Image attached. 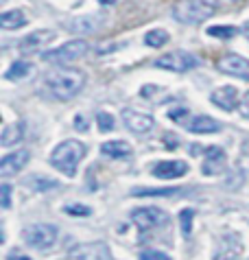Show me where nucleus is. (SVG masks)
I'll use <instances>...</instances> for the list:
<instances>
[{
  "label": "nucleus",
  "instance_id": "1",
  "mask_svg": "<svg viewBox=\"0 0 249 260\" xmlns=\"http://www.w3.org/2000/svg\"><path fill=\"white\" fill-rule=\"evenodd\" d=\"M83 85H85L83 72L75 68H59L46 75V90L59 101H68L77 96Z\"/></svg>",
  "mask_w": 249,
  "mask_h": 260
},
{
  "label": "nucleus",
  "instance_id": "2",
  "mask_svg": "<svg viewBox=\"0 0 249 260\" xmlns=\"http://www.w3.org/2000/svg\"><path fill=\"white\" fill-rule=\"evenodd\" d=\"M85 155V144L79 140H66L61 144H57L55 151L50 153V164L55 166L59 173H64L66 177H75L79 162Z\"/></svg>",
  "mask_w": 249,
  "mask_h": 260
},
{
  "label": "nucleus",
  "instance_id": "3",
  "mask_svg": "<svg viewBox=\"0 0 249 260\" xmlns=\"http://www.w3.org/2000/svg\"><path fill=\"white\" fill-rule=\"evenodd\" d=\"M173 16L181 24H199L214 16V7L208 0H181L179 5H175Z\"/></svg>",
  "mask_w": 249,
  "mask_h": 260
},
{
  "label": "nucleus",
  "instance_id": "4",
  "mask_svg": "<svg viewBox=\"0 0 249 260\" xmlns=\"http://www.w3.org/2000/svg\"><path fill=\"white\" fill-rule=\"evenodd\" d=\"M90 50L85 40H70L61 44L59 48H53V50H46L42 57L44 61H53V63H70V61H77Z\"/></svg>",
  "mask_w": 249,
  "mask_h": 260
},
{
  "label": "nucleus",
  "instance_id": "5",
  "mask_svg": "<svg viewBox=\"0 0 249 260\" xmlns=\"http://www.w3.org/2000/svg\"><path fill=\"white\" fill-rule=\"evenodd\" d=\"M22 238H24V243L28 247L48 249V247H53L55 241H57V228L48 225V223H35V225L24 228Z\"/></svg>",
  "mask_w": 249,
  "mask_h": 260
},
{
  "label": "nucleus",
  "instance_id": "6",
  "mask_svg": "<svg viewBox=\"0 0 249 260\" xmlns=\"http://www.w3.org/2000/svg\"><path fill=\"white\" fill-rule=\"evenodd\" d=\"M155 68H162L168 72H188L199 66V59L193 55V53H186V50H175V53H168L162 55L153 61Z\"/></svg>",
  "mask_w": 249,
  "mask_h": 260
},
{
  "label": "nucleus",
  "instance_id": "7",
  "mask_svg": "<svg viewBox=\"0 0 249 260\" xmlns=\"http://www.w3.org/2000/svg\"><path fill=\"white\" fill-rule=\"evenodd\" d=\"M131 221L136 223V228L140 230V232H149V230L166 223V212L160 210V208H153V206H144V208H138V210L131 212Z\"/></svg>",
  "mask_w": 249,
  "mask_h": 260
},
{
  "label": "nucleus",
  "instance_id": "8",
  "mask_svg": "<svg viewBox=\"0 0 249 260\" xmlns=\"http://www.w3.org/2000/svg\"><path fill=\"white\" fill-rule=\"evenodd\" d=\"M216 68L221 70L223 75L238 77V79H245V81H249V59H245V57H240L236 53L223 55L221 59L216 61Z\"/></svg>",
  "mask_w": 249,
  "mask_h": 260
},
{
  "label": "nucleus",
  "instance_id": "9",
  "mask_svg": "<svg viewBox=\"0 0 249 260\" xmlns=\"http://www.w3.org/2000/svg\"><path fill=\"white\" fill-rule=\"evenodd\" d=\"M122 122L127 125L129 132H134L138 136H144L153 132V127H155V120L151 116H146V114H140L136 110H122Z\"/></svg>",
  "mask_w": 249,
  "mask_h": 260
},
{
  "label": "nucleus",
  "instance_id": "10",
  "mask_svg": "<svg viewBox=\"0 0 249 260\" xmlns=\"http://www.w3.org/2000/svg\"><path fill=\"white\" fill-rule=\"evenodd\" d=\"M72 260H112L105 243H90V245H79L70 251Z\"/></svg>",
  "mask_w": 249,
  "mask_h": 260
},
{
  "label": "nucleus",
  "instance_id": "11",
  "mask_svg": "<svg viewBox=\"0 0 249 260\" xmlns=\"http://www.w3.org/2000/svg\"><path fill=\"white\" fill-rule=\"evenodd\" d=\"M28 162V151L26 149H20V151H13V153L5 155L0 160V175L3 177H9V175H16L22 169L26 166Z\"/></svg>",
  "mask_w": 249,
  "mask_h": 260
},
{
  "label": "nucleus",
  "instance_id": "12",
  "mask_svg": "<svg viewBox=\"0 0 249 260\" xmlns=\"http://www.w3.org/2000/svg\"><path fill=\"white\" fill-rule=\"evenodd\" d=\"M186 171H188V164L181 160H164V162H158L151 169L153 175L160 179H177L181 175H186Z\"/></svg>",
  "mask_w": 249,
  "mask_h": 260
},
{
  "label": "nucleus",
  "instance_id": "13",
  "mask_svg": "<svg viewBox=\"0 0 249 260\" xmlns=\"http://www.w3.org/2000/svg\"><path fill=\"white\" fill-rule=\"evenodd\" d=\"M210 101L216 107H221L225 112H232L234 107L238 105V90L234 85H223V88H216L210 94Z\"/></svg>",
  "mask_w": 249,
  "mask_h": 260
},
{
  "label": "nucleus",
  "instance_id": "14",
  "mask_svg": "<svg viewBox=\"0 0 249 260\" xmlns=\"http://www.w3.org/2000/svg\"><path fill=\"white\" fill-rule=\"evenodd\" d=\"M225 166H228V155L221 147H210L208 149V155H206V162H203L201 171L203 175H219Z\"/></svg>",
  "mask_w": 249,
  "mask_h": 260
},
{
  "label": "nucleus",
  "instance_id": "15",
  "mask_svg": "<svg viewBox=\"0 0 249 260\" xmlns=\"http://www.w3.org/2000/svg\"><path fill=\"white\" fill-rule=\"evenodd\" d=\"M184 127L193 134H219L221 132V122L210 116H193L184 122Z\"/></svg>",
  "mask_w": 249,
  "mask_h": 260
},
{
  "label": "nucleus",
  "instance_id": "16",
  "mask_svg": "<svg viewBox=\"0 0 249 260\" xmlns=\"http://www.w3.org/2000/svg\"><path fill=\"white\" fill-rule=\"evenodd\" d=\"M53 40H55L53 31H35L20 42V50L22 53H35L38 48H42L44 44H48V42H53Z\"/></svg>",
  "mask_w": 249,
  "mask_h": 260
},
{
  "label": "nucleus",
  "instance_id": "17",
  "mask_svg": "<svg viewBox=\"0 0 249 260\" xmlns=\"http://www.w3.org/2000/svg\"><path fill=\"white\" fill-rule=\"evenodd\" d=\"M225 241H228V247H225V243L221 241L219 245L216 254H214V260H236L240 256V249H243V243H240V238L236 234H228L223 236Z\"/></svg>",
  "mask_w": 249,
  "mask_h": 260
},
{
  "label": "nucleus",
  "instance_id": "18",
  "mask_svg": "<svg viewBox=\"0 0 249 260\" xmlns=\"http://www.w3.org/2000/svg\"><path fill=\"white\" fill-rule=\"evenodd\" d=\"M101 16H83V18H75L72 22L68 24V31L72 33H79V35H87V33H94L101 28Z\"/></svg>",
  "mask_w": 249,
  "mask_h": 260
},
{
  "label": "nucleus",
  "instance_id": "19",
  "mask_svg": "<svg viewBox=\"0 0 249 260\" xmlns=\"http://www.w3.org/2000/svg\"><path fill=\"white\" fill-rule=\"evenodd\" d=\"M101 153L107 157H127V155H131V147H129V142H124V140H107V142H103V147H101Z\"/></svg>",
  "mask_w": 249,
  "mask_h": 260
},
{
  "label": "nucleus",
  "instance_id": "20",
  "mask_svg": "<svg viewBox=\"0 0 249 260\" xmlns=\"http://www.w3.org/2000/svg\"><path fill=\"white\" fill-rule=\"evenodd\" d=\"M26 18H24V13L18 11V9H13V11H5L3 16H0V26L5 28V31H13V28H22V26H26Z\"/></svg>",
  "mask_w": 249,
  "mask_h": 260
},
{
  "label": "nucleus",
  "instance_id": "21",
  "mask_svg": "<svg viewBox=\"0 0 249 260\" xmlns=\"http://www.w3.org/2000/svg\"><path fill=\"white\" fill-rule=\"evenodd\" d=\"M31 72H33V63H28V61H13L9 66V70L5 72V79H7V81H20V79H26Z\"/></svg>",
  "mask_w": 249,
  "mask_h": 260
},
{
  "label": "nucleus",
  "instance_id": "22",
  "mask_svg": "<svg viewBox=\"0 0 249 260\" xmlns=\"http://www.w3.org/2000/svg\"><path fill=\"white\" fill-rule=\"evenodd\" d=\"M22 136H24V129L18 122V125H7L3 129V134H0V144L3 147H13V144H18L22 140Z\"/></svg>",
  "mask_w": 249,
  "mask_h": 260
},
{
  "label": "nucleus",
  "instance_id": "23",
  "mask_svg": "<svg viewBox=\"0 0 249 260\" xmlns=\"http://www.w3.org/2000/svg\"><path fill=\"white\" fill-rule=\"evenodd\" d=\"M184 192L181 188H134L131 194L136 197H168V194H179Z\"/></svg>",
  "mask_w": 249,
  "mask_h": 260
},
{
  "label": "nucleus",
  "instance_id": "24",
  "mask_svg": "<svg viewBox=\"0 0 249 260\" xmlns=\"http://www.w3.org/2000/svg\"><path fill=\"white\" fill-rule=\"evenodd\" d=\"M166 42H168V33L164 28H153V31H149L144 35V44L151 46V48H162Z\"/></svg>",
  "mask_w": 249,
  "mask_h": 260
},
{
  "label": "nucleus",
  "instance_id": "25",
  "mask_svg": "<svg viewBox=\"0 0 249 260\" xmlns=\"http://www.w3.org/2000/svg\"><path fill=\"white\" fill-rule=\"evenodd\" d=\"M193 221H195V210L184 208V210L179 212V223H181V234H184V238H190V232H193Z\"/></svg>",
  "mask_w": 249,
  "mask_h": 260
},
{
  "label": "nucleus",
  "instance_id": "26",
  "mask_svg": "<svg viewBox=\"0 0 249 260\" xmlns=\"http://www.w3.org/2000/svg\"><path fill=\"white\" fill-rule=\"evenodd\" d=\"M236 33H238L236 26H210L208 28V35H212V38H223V40L234 38Z\"/></svg>",
  "mask_w": 249,
  "mask_h": 260
},
{
  "label": "nucleus",
  "instance_id": "27",
  "mask_svg": "<svg viewBox=\"0 0 249 260\" xmlns=\"http://www.w3.org/2000/svg\"><path fill=\"white\" fill-rule=\"evenodd\" d=\"M97 122H99V129L101 132H112L114 129V116L107 112H99L97 114Z\"/></svg>",
  "mask_w": 249,
  "mask_h": 260
},
{
  "label": "nucleus",
  "instance_id": "28",
  "mask_svg": "<svg viewBox=\"0 0 249 260\" xmlns=\"http://www.w3.org/2000/svg\"><path fill=\"white\" fill-rule=\"evenodd\" d=\"M64 210L68 212V214H72V216H90L92 214V208L81 206V204H68Z\"/></svg>",
  "mask_w": 249,
  "mask_h": 260
},
{
  "label": "nucleus",
  "instance_id": "29",
  "mask_svg": "<svg viewBox=\"0 0 249 260\" xmlns=\"http://www.w3.org/2000/svg\"><path fill=\"white\" fill-rule=\"evenodd\" d=\"M33 182L31 186L35 190H44V188H57V182H53V179H46V177H31Z\"/></svg>",
  "mask_w": 249,
  "mask_h": 260
},
{
  "label": "nucleus",
  "instance_id": "30",
  "mask_svg": "<svg viewBox=\"0 0 249 260\" xmlns=\"http://www.w3.org/2000/svg\"><path fill=\"white\" fill-rule=\"evenodd\" d=\"M140 260H171V256H166L164 251L158 249H144L140 251Z\"/></svg>",
  "mask_w": 249,
  "mask_h": 260
},
{
  "label": "nucleus",
  "instance_id": "31",
  "mask_svg": "<svg viewBox=\"0 0 249 260\" xmlns=\"http://www.w3.org/2000/svg\"><path fill=\"white\" fill-rule=\"evenodd\" d=\"M168 118L184 125L186 118H188V110H186V107H177V110H171V112H168Z\"/></svg>",
  "mask_w": 249,
  "mask_h": 260
},
{
  "label": "nucleus",
  "instance_id": "32",
  "mask_svg": "<svg viewBox=\"0 0 249 260\" xmlns=\"http://www.w3.org/2000/svg\"><path fill=\"white\" fill-rule=\"evenodd\" d=\"M87 125H90V120H87L85 114H77L75 116V129L77 132H87Z\"/></svg>",
  "mask_w": 249,
  "mask_h": 260
},
{
  "label": "nucleus",
  "instance_id": "33",
  "mask_svg": "<svg viewBox=\"0 0 249 260\" xmlns=\"http://www.w3.org/2000/svg\"><path fill=\"white\" fill-rule=\"evenodd\" d=\"M9 194H11V188H9L7 184H3V188H0V197H3V199H0V201H3V208H5V210L11 206V197H9Z\"/></svg>",
  "mask_w": 249,
  "mask_h": 260
},
{
  "label": "nucleus",
  "instance_id": "34",
  "mask_svg": "<svg viewBox=\"0 0 249 260\" xmlns=\"http://www.w3.org/2000/svg\"><path fill=\"white\" fill-rule=\"evenodd\" d=\"M240 114H243V118L249 120V92L243 96V101H240Z\"/></svg>",
  "mask_w": 249,
  "mask_h": 260
},
{
  "label": "nucleus",
  "instance_id": "35",
  "mask_svg": "<svg viewBox=\"0 0 249 260\" xmlns=\"http://www.w3.org/2000/svg\"><path fill=\"white\" fill-rule=\"evenodd\" d=\"M166 142H168V144H166V147H168V149H177V147H179V144H177V138H175V140H173V138H171V136H166Z\"/></svg>",
  "mask_w": 249,
  "mask_h": 260
},
{
  "label": "nucleus",
  "instance_id": "36",
  "mask_svg": "<svg viewBox=\"0 0 249 260\" xmlns=\"http://www.w3.org/2000/svg\"><path fill=\"white\" fill-rule=\"evenodd\" d=\"M9 260H28V258H26V256H16V254H11Z\"/></svg>",
  "mask_w": 249,
  "mask_h": 260
},
{
  "label": "nucleus",
  "instance_id": "37",
  "mask_svg": "<svg viewBox=\"0 0 249 260\" xmlns=\"http://www.w3.org/2000/svg\"><path fill=\"white\" fill-rule=\"evenodd\" d=\"M243 33H245L247 38H249V22H245V24H243Z\"/></svg>",
  "mask_w": 249,
  "mask_h": 260
},
{
  "label": "nucleus",
  "instance_id": "38",
  "mask_svg": "<svg viewBox=\"0 0 249 260\" xmlns=\"http://www.w3.org/2000/svg\"><path fill=\"white\" fill-rule=\"evenodd\" d=\"M99 3H101V5H114L116 0H99Z\"/></svg>",
  "mask_w": 249,
  "mask_h": 260
}]
</instances>
